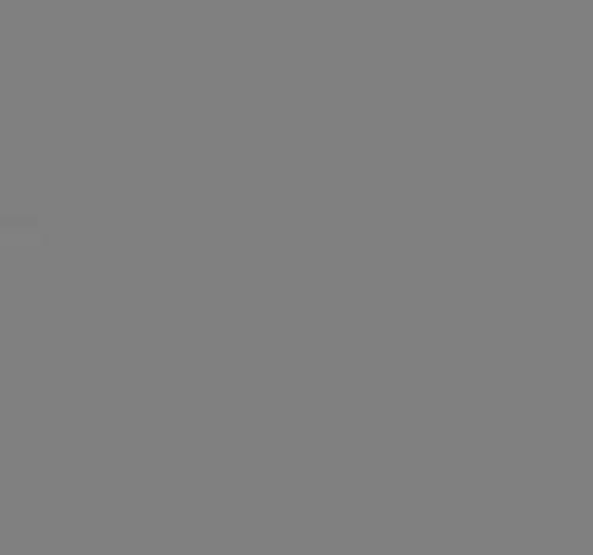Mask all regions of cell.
Listing matches in <instances>:
<instances>
[{
	"label": "cell",
	"instance_id": "6da1fadb",
	"mask_svg": "<svg viewBox=\"0 0 593 555\" xmlns=\"http://www.w3.org/2000/svg\"><path fill=\"white\" fill-rule=\"evenodd\" d=\"M38 223H41V220H38L35 211H26V214H23V211H18V214H15V211H6L4 218H0V228H4L6 237H9L12 232L38 235V232H41V228H38Z\"/></svg>",
	"mask_w": 593,
	"mask_h": 555
}]
</instances>
